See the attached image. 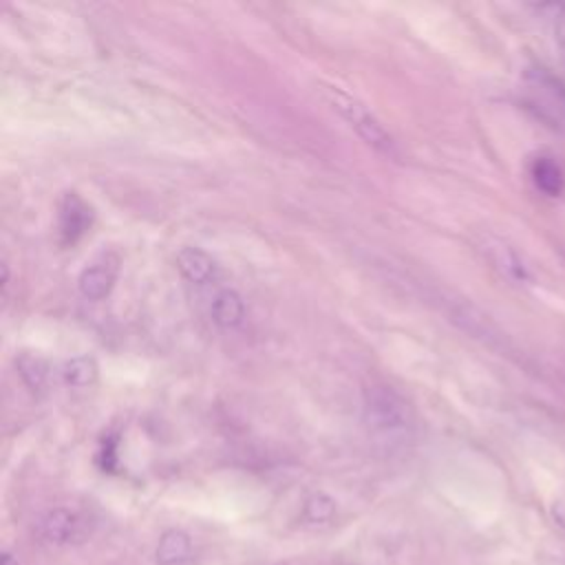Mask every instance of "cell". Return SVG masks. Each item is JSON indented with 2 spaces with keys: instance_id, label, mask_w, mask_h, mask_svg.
<instances>
[{
  "instance_id": "6",
  "label": "cell",
  "mask_w": 565,
  "mask_h": 565,
  "mask_svg": "<svg viewBox=\"0 0 565 565\" xmlns=\"http://www.w3.org/2000/svg\"><path fill=\"white\" fill-rule=\"evenodd\" d=\"M177 269L192 285H210L218 276L216 260L201 247H181L177 252Z\"/></svg>"
},
{
  "instance_id": "9",
  "label": "cell",
  "mask_w": 565,
  "mask_h": 565,
  "mask_svg": "<svg viewBox=\"0 0 565 565\" xmlns=\"http://www.w3.org/2000/svg\"><path fill=\"white\" fill-rule=\"evenodd\" d=\"M79 519L66 508H55L42 519V534L53 543H66L75 536Z\"/></svg>"
},
{
  "instance_id": "14",
  "label": "cell",
  "mask_w": 565,
  "mask_h": 565,
  "mask_svg": "<svg viewBox=\"0 0 565 565\" xmlns=\"http://www.w3.org/2000/svg\"><path fill=\"white\" fill-rule=\"evenodd\" d=\"M547 11V20H550V26H552V33H554V40L565 57V2H558V4H547L543 7Z\"/></svg>"
},
{
  "instance_id": "15",
  "label": "cell",
  "mask_w": 565,
  "mask_h": 565,
  "mask_svg": "<svg viewBox=\"0 0 565 565\" xmlns=\"http://www.w3.org/2000/svg\"><path fill=\"white\" fill-rule=\"evenodd\" d=\"M552 514H554V519H556V523L565 530V499H558L556 503H554V508H552Z\"/></svg>"
},
{
  "instance_id": "7",
  "label": "cell",
  "mask_w": 565,
  "mask_h": 565,
  "mask_svg": "<svg viewBox=\"0 0 565 565\" xmlns=\"http://www.w3.org/2000/svg\"><path fill=\"white\" fill-rule=\"evenodd\" d=\"M210 316L225 331L238 329L245 322V302L234 289H221L210 305Z\"/></svg>"
},
{
  "instance_id": "13",
  "label": "cell",
  "mask_w": 565,
  "mask_h": 565,
  "mask_svg": "<svg viewBox=\"0 0 565 565\" xmlns=\"http://www.w3.org/2000/svg\"><path fill=\"white\" fill-rule=\"evenodd\" d=\"M20 375L22 380L31 386V388H40L46 380V362L35 358V355H22L18 362Z\"/></svg>"
},
{
  "instance_id": "4",
  "label": "cell",
  "mask_w": 565,
  "mask_h": 565,
  "mask_svg": "<svg viewBox=\"0 0 565 565\" xmlns=\"http://www.w3.org/2000/svg\"><path fill=\"white\" fill-rule=\"evenodd\" d=\"M119 263L115 256H102L86 265L77 278V289L86 300H102L115 287Z\"/></svg>"
},
{
  "instance_id": "11",
  "label": "cell",
  "mask_w": 565,
  "mask_h": 565,
  "mask_svg": "<svg viewBox=\"0 0 565 565\" xmlns=\"http://www.w3.org/2000/svg\"><path fill=\"white\" fill-rule=\"evenodd\" d=\"M530 174H532V181L534 185L550 194V196H556L561 194L563 190V172L558 168V163H554L550 157H536L530 166Z\"/></svg>"
},
{
  "instance_id": "3",
  "label": "cell",
  "mask_w": 565,
  "mask_h": 565,
  "mask_svg": "<svg viewBox=\"0 0 565 565\" xmlns=\"http://www.w3.org/2000/svg\"><path fill=\"white\" fill-rule=\"evenodd\" d=\"M93 223L90 205L75 192H66L57 205V230L62 243L79 241Z\"/></svg>"
},
{
  "instance_id": "10",
  "label": "cell",
  "mask_w": 565,
  "mask_h": 565,
  "mask_svg": "<svg viewBox=\"0 0 565 565\" xmlns=\"http://www.w3.org/2000/svg\"><path fill=\"white\" fill-rule=\"evenodd\" d=\"M97 375H99V366H97L95 358H90V355L71 358L62 366V377L73 388H88V386H93L97 382Z\"/></svg>"
},
{
  "instance_id": "8",
  "label": "cell",
  "mask_w": 565,
  "mask_h": 565,
  "mask_svg": "<svg viewBox=\"0 0 565 565\" xmlns=\"http://www.w3.org/2000/svg\"><path fill=\"white\" fill-rule=\"evenodd\" d=\"M192 554V541L183 530H166L154 550V558L159 565H181Z\"/></svg>"
},
{
  "instance_id": "12",
  "label": "cell",
  "mask_w": 565,
  "mask_h": 565,
  "mask_svg": "<svg viewBox=\"0 0 565 565\" xmlns=\"http://www.w3.org/2000/svg\"><path fill=\"white\" fill-rule=\"evenodd\" d=\"M333 514H335V501L324 492H316L305 501L302 516L309 523H327L333 519Z\"/></svg>"
},
{
  "instance_id": "16",
  "label": "cell",
  "mask_w": 565,
  "mask_h": 565,
  "mask_svg": "<svg viewBox=\"0 0 565 565\" xmlns=\"http://www.w3.org/2000/svg\"><path fill=\"white\" fill-rule=\"evenodd\" d=\"M541 565H565V561H563V558H552V556H547V558L541 561Z\"/></svg>"
},
{
  "instance_id": "1",
  "label": "cell",
  "mask_w": 565,
  "mask_h": 565,
  "mask_svg": "<svg viewBox=\"0 0 565 565\" xmlns=\"http://www.w3.org/2000/svg\"><path fill=\"white\" fill-rule=\"evenodd\" d=\"M364 419L377 435H404L413 424L408 402L388 384H371L364 391Z\"/></svg>"
},
{
  "instance_id": "5",
  "label": "cell",
  "mask_w": 565,
  "mask_h": 565,
  "mask_svg": "<svg viewBox=\"0 0 565 565\" xmlns=\"http://www.w3.org/2000/svg\"><path fill=\"white\" fill-rule=\"evenodd\" d=\"M479 249L483 252V256L490 260V265L505 276L512 282H527L530 280V269L525 267V263L521 260V256L501 238L497 236H486L479 243Z\"/></svg>"
},
{
  "instance_id": "17",
  "label": "cell",
  "mask_w": 565,
  "mask_h": 565,
  "mask_svg": "<svg viewBox=\"0 0 565 565\" xmlns=\"http://www.w3.org/2000/svg\"><path fill=\"white\" fill-rule=\"evenodd\" d=\"M2 565H20V563H18L11 554H4V556H2Z\"/></svg>"
},
{
  "instance_id": "2",
  "label": "cell",
  "mask_w": 565,
  "mask_h": 565,
  "mask_svg": "<svg viewBox=\"0 0 565 565\" xmlns=\"http://www.w3.org/2000/svg\"><path fill=\"white\" fill-rule=\"evenodd\" d=\"M327 97L331 102V106L349 121V126L375 150L384 152L386 157H397V146L395 139L391 137V132L382 126V121L355 97L347 95L340 88L327 86Z\"/></svg>"
}]
</instances>
